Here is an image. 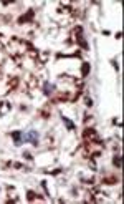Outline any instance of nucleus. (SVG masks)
<instances>
[{"mask_svg":"<svg viewBox=\"0 0 124 204\" xmlns=\"http://www.w3.org/2000/svg\"><path fill=\"white\" fill-rule=\"evenodd\" d=\"M38 139H40V134L35 129H30L27 133H22V143H32V144H38Z\"/></svg>","mask_w":124,"mask_h":204,"instance_id":"nucleus-1","label":"nucleus"},{"mask_svg":"<svg viewBox=\"0 0 124 204\" xmlns=\"http://www.w3.org/2000/svg\"><path fill=\"white\" fill-rule=\"evenodd\" d=\"M43 90H45L46 95H51V93L55 91V85H51V83H48V81H46V83L43 85Z\"/></svg>","mask_w":124,"mask_h":204,"instance_id":"nucleus-2","label":"nucleus"},{"mask_svg":"<svg viewBox=\"0 0 124 204\" xmlns=\"http://www.w3.org/2000/svg\"><path fill=\"white\" fill-rule=\"evenodd\" d=\"M13 138H15V144H22V133H18V131H17V133H13Z\"/></svg>","mask_w":124,"mask_h":204,"instance_id":"nucleus-3","label":"nucleus"},{"mask_svg":"<svg viewBox=\"0 0 124 204\" xmlns=\"http://www.w3.org/2000/svg\"><path fill=\"white\" fill-rule=\"evenodd\" d=\"M114 164L116 166H121V158H114Z\"/></svg>","mask_w":124,"mask_h":204,"instance_id":"nucleus-5","label":"nucleus"},{"mask_svg":"<svg viewBox=\"0 0 124 204\" xmlns=\"http://www.w3.org/2000/svg\"><path fill=\"white\" fill-rule=\"evenodd\" d=\"M63 120H65V123H66V125H68V126H70V128H71V129H73V128H74V125H73V123H71V121H70V120H66V118H63Z\"/></svg>","mask_w":124,"mask_h":204,"instance_id":"nucleus-4","label":"nucleus"}]
</instances>
